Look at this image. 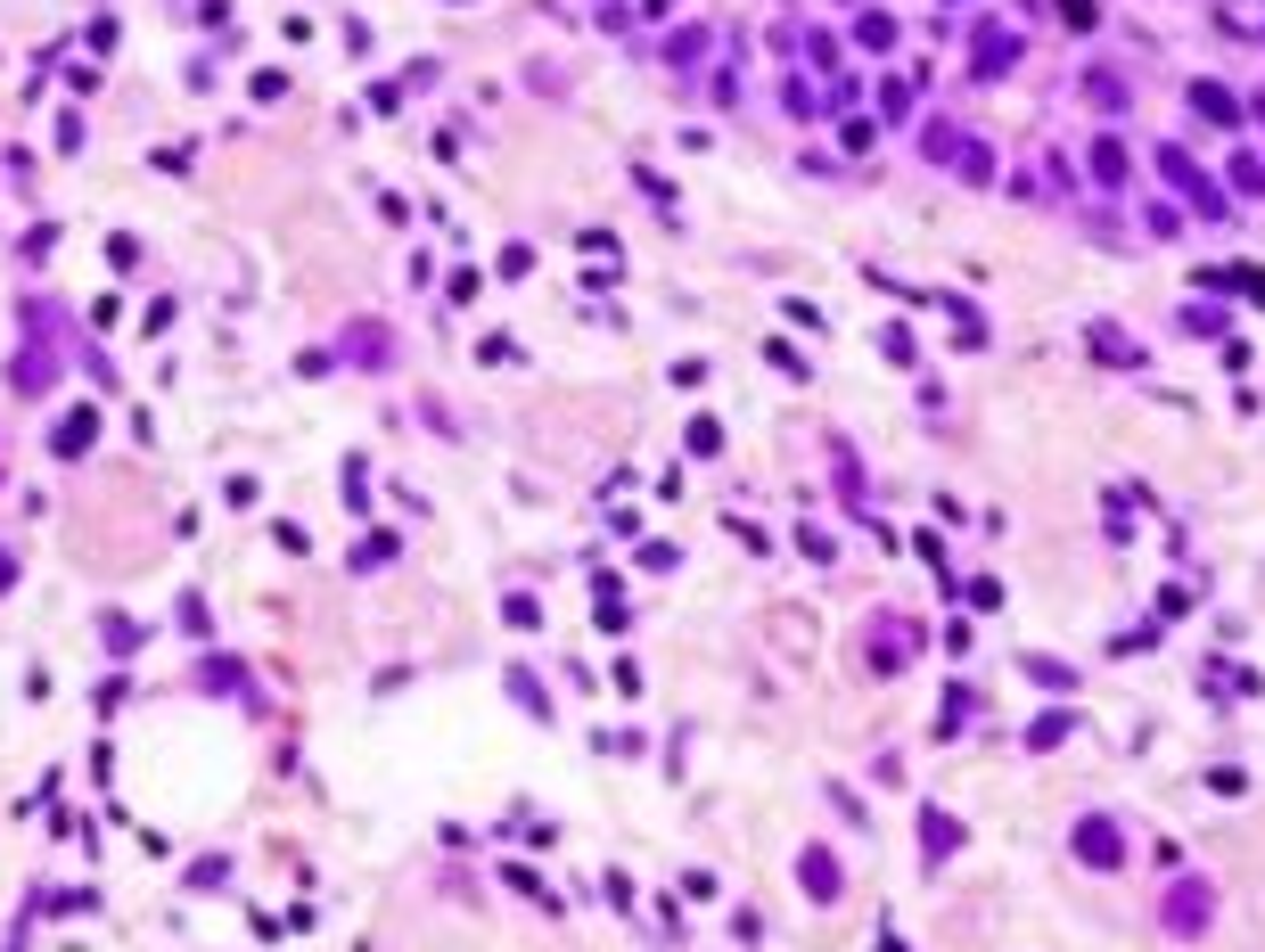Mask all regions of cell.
I'll list each match as a JSON object with an SVG mask.
<instances>
[{"mask_svg": "<svg viewBox=\"0 0 1265 952\" xmlns=\"http://www.w3.org/2000/svg\"><path fill=\"white\" fill-rule=\"evenodd\" d=\"M1158 173H1167V181H1175V190H1183V198H1191V206L1208 213V222H1225V198H1216V190H1208V173H1200V165H1191V156H1175V148H1158Z\"/></svg>", "mask_w": 1265, "mask_h": 952, "instance_id": "cell-1", "label": "cell"}, {"mask_svg": "<svg viewBox=\"0 0 1265 952\" xmlns=\"http://www.w3.org/2000/svg\"><path fill=\"white\" fill-rule=\"evenodd\" d=\"M1076 854L1093 862V870H1118V830L1110 821H1076Z\"/></svg>", "mask_w": 1265, "mask_h": 952, "instance_id": "cell-2", "label": "cell"}, {"mask_svg": "<svg viewBox=\"0 0 1265 952\" xmlns=\"http://www.w3.org/2000/svg\"><path fill=\"white\" fill-rule=\"evenodd\" d=\"M1167 920H1175V928L1191 936V928L1208 920V887H1200V878H1191V887H1175V903H1167Z\"/></svg>", "mask_w": 1265, "mask_h": 952, "instance_id": "cell-3", "label": "cell"}, {"mask_svg": "<svg viewBox=\"0 0 1265 952\" xmlns=\"http://www.w3.org/2000/svg\"><path fill=\"white\" fill-rule=\"evenodd\" d=\"M805 895H838V862L830 854H805Z\"/></svg>", "mask_w": 1265, "mask_h": 952, "instance_id": "cell-4", "label": "cell"}, {"mask_svg": "<svg viewBox=\"0 0 1265 952\" xmlns=\"http://www.w3.org/2000/svg\"><path fill=\"white\" fill-rule=\"evenodd\" d=\"M1126 173V156H1118V140H1093V181H1118Z\"/></svg>", "mask_w": 1265, "mask_h": 952, "instance_id": "cell-5", "label": "cell"}, {"mask_svg": "<svg viewBox=\"0 0 1265 952\" xmlns=\"http://www.w3.org/2000/svg\"><path fill=\"white\" fill-rule=\"evenodd\" d=\"M1028 673H1035V682H1043V690H1068V682H1076V673H1068V665H1060V657H1028Z\"/></svg>", "mask_w": 1265, "mask_h": 952, "instance_id": "cell-6", "label": "cell"}, {"mask_svg": "<svg viewBox=\"0 0 1265 952\" xmlns=\"http://www.w3.org/2000/svg\"><path fill=\"white\" fill-rule=\"evenodd\" d=\"M1191 107H1200V115H1225V123H1233V99H1225L1216 83H1200V91H1191Z\"/></svg>", "mask_w": 1265, "mask_h": 952, "instance_id": "cell-7", "label": "cell"}]
</instances>
